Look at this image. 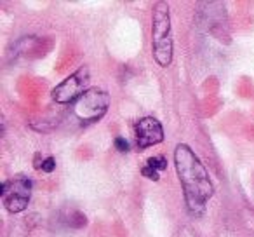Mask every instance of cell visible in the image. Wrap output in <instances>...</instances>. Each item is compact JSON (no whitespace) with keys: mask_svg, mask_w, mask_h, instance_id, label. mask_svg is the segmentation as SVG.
<instances>
[{"mask_svg":"<svg viewBox=\"0 0 254 237\" xmlns=\"http://www.w3.org/2000/svg\"><path fill=\"white\" fill-rule=\"evenodd\" d=\"M174 164L178 176L183 185L185 202L190 215L200 216L205 211V204L214 194V187L207 169L200 162L195 152L185 143H180L174 150Z\"/></svg>","mask_w":254,"mask_h":237,"instance_id":"cell-1","label":"cell"},{"mask_svg":"<svg viewBox=\"0 0 254 237\" xmlns=\"http://www.w3.org/2000/svg\"><path fill=\"white\" fill-rule=\"evenodd\" d=\"M152 47L157 63L160 67H169L173 61V30H171V12L167 2H157L153 5Z\"/></svg>","mask_w":254,"mask_h":237,"instance_id":"cell-2","label":"cell"},{"mask_svg":"<svg viewBox=\"0 0 254 237\" xmlns=\"http://www.w3.org/2000/svg\"><path fill=\"white\" fill-rule=\"evenodd\" d=\"M110 106V94L103 89H87L80 98L75 101L73 113L82 122H96L106 113Z\"/></svg>","mask_w":254,"mask_h":237,"instance_id":"cell-3","label":"cell"},{"mask_svg":"<svg viewBox=\"0 0 254 237\" xmlns=\"http://www.w3.org/2000/svg\"><path fill=\"white\" fill-rule=\"evenodd\" d=\"M2 202L9 213H21L28 208L32 197V181L25 176H18L2 183L0 188Z\"/></svg>","mask_w":254,"mask_h":237,"instance_id":"cell-4","label":"cell"},{"mask_svg":"<svg viewBox=\"0 0 254 237\" xmlns=\"http://www.w3.org/2000/svg\"><path fill=\"white\" fill-rule=\"evenodd\" d=\"M89 80V68L87 67H80L77 72L70 75V77L64 79L61 84H58L53 89V99L60 105H66V103L77 101L82 94L85 92Z\"/></svg>","mask_w":254,"mask_h":237,"instance_id":"cell-5","label":"cell"},{"mask_svg":"<svg viewBox=\"0 0 254 237\" xmlns=\"http://www.w3.org/2000/svg\"><path fill=\"white\" fill-rule=\"evenodd\" d=\"M164 140L162 124L155 117H145L136 124V143L139 150H145L152 145H157Z\"/></svg>","mask_w":254,"mask_h":237,"instance_id":"cell-6","label":"cell"},{"mask_svg":"<svg viewBox=\"0 0 254 237\" xmlns=\"http://www.w3.org/2000/svg\"><path fill=\"white\" fill-rule=\"evenodd\" d=\"M146 166H150V167H153V169L155 171H164L167 167V160L164 159L162 156H157V157H150L148 159V164H146Z\"/></svg>","mask_w":254,"mask_h":237,"instance_id":"cell-7","label":"cell"},{"mask_svg":"<svg viewBox=\"0 0 254 237\" xmlns=\"http://www.w3.org/2000/svg\"><path fill=\"white\" fill-rule=\"evenodd\" d=\"M54 167H56V160H54L53 157H47V159L42 160V164H40V169L46 171V173H53Z\"/></svg>","mask_w":254,"mask_h":237,"instance_id":"cell-8","label":"cell"},{"mask_svg":"<svg viewBox=\"0 0 254 237\" xmlns=\"http://www.w3.org/2000/svg\"><path fill=\"white\" fill-rule=\"evenodd\" d=\"M143 174H145L148 180H153V181H159L160 180V174H159V171H155L153 167H150V166H145L143 167Z\"/></svg>","mask_w":254,"mask_h":237,"instance_id":"cell-9","label":"cell"},{"mask_svg":"<svg viewBox=\"0 0 254 237\" xmlns=\"http://www.w3.org/2000/svg\"><path fill=\"white\" fill-rule=\"evenodd\" d=\"M115 147H117V150H119V152H127V150H129V143H127L124 138H117L115 140Z\"/></svg>","mask_w":254,"mask_h":237,"instance_id":"cell-10","label":"cell"}]
</instances>
